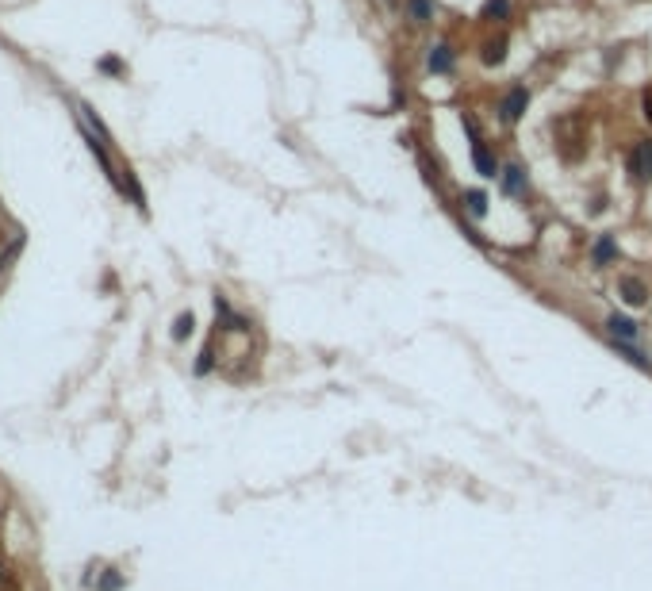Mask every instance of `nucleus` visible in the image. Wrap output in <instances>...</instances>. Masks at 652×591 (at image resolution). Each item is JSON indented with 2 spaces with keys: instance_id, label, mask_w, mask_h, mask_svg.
<instances>
[{
  "instance_id": "f257e3e1",
  "label": "nucleus",
  "mask_w": 652,
  "mask_h": 591,
  "mask_svg": "<svg viewBox=\"0 0 652 591\" xmlns=\"http://www.w3.org/2000/svg\"><path fill=\"white\" fill-rule=\"evenodd\" d=\"M526 108H529V89L526 85H511V89L503 92V100H499V108H495V116H499V123H518L522 116H526Z\"/></svg>"
},
{
  "instance_id": "f03ea898",
  "label": "nucleus",
  "mask_w": 652,
  "mask_h": 591,
  "mask_svg": "<svg viewBox=\"0 0 652 591\" xmlns=\"http://www.w3.org/2000/svg\"><path fill=\"white\" fill-rule=\"evenodd\" d=\"M629 173H633L637 184L652 181V139L633 142V150H629Z\"/></svg>"
},
{
  "instance_id": "7ed1b4c3",
  "label": "nucleus",
  "mask_w": 652,
  "mask_h": 591,
  "mask_svg": "<svg viewBox=\"0 0 652 591\" xmlns=\"http://www.w3.org/2000/svg\"><path fill=\"white\" fill-rule=\"evenodd\" d=\"M472 166H476V173L487 177V181H495V177L503 173V166H499L495 150H491L484 139H472Z\"/></svg>"
},
{
  "instance_id": "20e7f679",
  "label": "nucleus",
  "mask_w": 652,
  "mask_h": 591,
  "mask_svg": "<svg viewBox=\"0 0 652 591\" xmlns=\"http://www.w3.org/2000/svg\"><path fill=\"white\" fill-rule=\"evenodd\" d=\"M499 188H503L506 196H526V192H529V173H526V166H518V161H506L503 173H499Z\"/></svg>"
},
{
  "instance_id": "39448f33",
  "label": "nucleus",
  "mask_w": 652,
  "mask_h": 591,
  "mask_svg": "<svg viewBox=\"0 0 652 591\" xmlns=\"http://www.w3.org/2000/svg\"><path fill=\"white\" fill-rule=\"evenodd\" d=\"M506 51H511V39L499 31V35H491V39L479 46V62H484L487 69H499V66L506 62Z\"/></svg>"
},
{
  "instance_id": "423d86ee",
  "label": "nucleus",
  "mask_w": 652,
  "mask_h": 591,
  "mask_svg": "<svg viewBox=\"0 0 652 591\" xmlns=\"http://www.w3.org/2000/svg\"><path fill=\"white\" fill-rule=\"evenodd\" d=\"M453 66H457V51L449 42H434L426 54V69L430 73H453Z\"/></svg>"
},
{
  "instance_id": "0eeeda50",
  "label": "nucleus",
  "mask_w": 652,
  "mask_h": 591,
  "mask_svg": "<svg viewBox=\"0 0 652 591\" xmlns=\"http://www.w3.org/2000/svg\"><path fill=\"white\" fill-rule=\"evenodd\" d=\"M614 261H618V238H614V234H599L594 246H591V265L606 269V265H614Z\"/></svg>"
},
{
  "instance_id": "6e6552de",
  "label": "nucleus",
  "mask_w": 652,
  "mask_h": 591,
  "mask_svg": "<svg viewBox=\"0 0 652 591\" xmlns=\"http://www.w3.org/2000/svg\"><path fill=\"white\" fill-rule=\"evenodd\" d=\"M618 292H622V300H626L629 308H644V303H649V284H644L641 276H622Z\"/></svg>"
},
{
  "instance_id": "1a4fd4ad",
  "label": "nucleus",
  "mask_w": 652,
  "mask_h": 591,
  "mask_svg": "<svg viewBox=\"0 0 652 591\" xmlns=\"http://www.w3.org/2000/svg\"><path fill=\"white\" fill-rule=\"evenodd\" d=\"M606 330H610V338H618V342H637L641 338V326H637L629 315H618V311L606 315Z\"/></svg>"
},
{
  "instance_id": "9d476101",
  "label": "nucleus",
  "mask_w": 652,
  "mask_h": 591,
  "mask_svg": "<svg viewBox=\"0 0 652 591\" xmlns=\"http://www.w3.org/2000/svg\"><path fill=\"white\" fill-rule=\"evenodd\" d=\"M461 204H464V211H468L472 219H484L487 215V192L484 188H464Z\"/></svg>"
},
{
  "instance_id": "9b49d317",
  "label": "nucleus",
  "mask_w": 652,
  "mask_h": 591,
  "mask_svg": "<svg viewBox=\"0 0 652 591\" xmlns=\"http://www.w3.org/2000/svg\"><path fill=\"white\" fill-rule=\"evenodd\" d=\"M479 19H487V24H506V19H511V0H484Z\"/></svg>"
},
{
  "instance_id": "f8f14e48",
  "label": "nucleus",
  "mask_w": 652,
  "mask_h": 591,
  "mask_svg": "<svg viewBox=\"0 0 652 591\" xmlns=\"http://www.w3.org/2000/svg\"><path fill=\"white\" fill-rule=\"evenodd\" d=\"M403 12L411 24H430L434 19V0H403Z\"/></svg>"
},
{
  "instance_id": "ddd939ff",
  "label": "nucleus",
  "mask_w": 652,
  "mask_h": 591,
  "mask_svg": "<svg viewBox=\"0 0 652 591\" xmlns=\"http://www.w3.org/2000/svg\"><path fill=\"white\" fill-rule=\"evenodd\" d=\"M192 330H196V315H192V311H181L177 323H173V342H184Z\"/></svg>"
},
{
  "instance_id": "4468645a",
  "label": "nucleus",
  "mask_w": 652,
  "mask_h": 591,
  "mask_svg": "<svg viewBox=\"0 0 652 591\" xmlns=\"http://www.w3.org/2000/svg\"><path fill=\"white\" fill-rule=\"evenodd\" d=\"M119 588H123V576H119L116 568H107V572H104V580H100V588H96V591H119Z\"/></svg>"
},
{
  "instance_id": "2eb2a0df",
  "label": "nucleus",
  "mask_w": 652,
  "mask_h": 591,
  "mask_svg": "<svg viewBox=\"0 0 652 591\" xmlns=\"http://www.w3.org/2000/svg\"><path fill=\"white\" fill-rule=\"evenodd\" d=\"M641 116H644V123H652V85H644V92H641Z\"/></svg>"
},
{
  "instance_id": "dca6fc26",
  "label": "nucleus",
  "mask_w": 652,
  "mask_h": 591,
  "mask_svg": "<svg viewBox=\"0 0 652 591\" xmlns=\"http://www.w3.org/2000/svg\"><path fill=\"white\" fill-rule=\"evenodd\" d=\"M96 66H100V73H123V62L119 58H100Z\"/></svg>"
}]
</instances>
